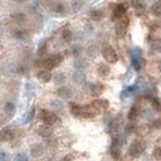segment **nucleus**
Wrapping results in <instances>:
<instances>
[{"label":"nucleus","instance_id":"1","mask_svg":"<svg viewBox=\"0 0 161 161\" xmlns=\"http://www.w3.org/2000/svg\"><path fill=\"white\" fill-rule=\"evenodd\" d=\"M145 147H146V145H145L144 141L136 140V141H134V142L130 145L129 155L131 156V157H139V156L145 151Z\"/></svg>","mask_w":161,"mask_h":161},{"label":"nucleus","instance_id":"2","mask_svg":"<svg viewBox=\"0 0 161 161\" xmlns=\"http://www.w3.org/2000/svg\"><path fill=\"white\" fill-rule=\"evenodd\" d=\"M102 54L103 57H105V59L107 60V62L110 63H115L117 60V53L115 52V49L112 48L111 45H105L102 48Z\"/></svg>","mask_w":161,"mask_h":161},{"label":"nucleus","instance_id":"3","mask_svg":"<svg viewBox=\"0 0 161 161\" xmlns=\"http://www.w3.org/2000/svg\"><path fill=\"white\" fill-rule=\"evenodd\" d=\"M62 59H63V57L60 55V54L50 55V57H48V58H47L44 62H43V65H44L47 69H52V68L57 67V65L62 62Z\"/></svg>","mask_w":161,"mask_h":161},{"label":"nucleus","instance_id":"4","mask_svg":"<svg viewBox=\"0 0 161 161\" xmlns=\"http://www.w3.org/2000/svg\"><path fill=\"white\" fill-rule=\"evenodd\" d=\"M127 27H129V18H121L120 19V22L117 23V25H116V33L118 35H125V33L127 30Z\"/></svg>","mask_w":161,"mask_h":161},{"label":"nucleus","instance_id":"5","mask_svg":"<svg viewBox=\"0 0 161 161\" xmlns=\"http://www.w3.org/2000/svg\"><path fill=\"white\" fill-rule=\"evenodd\" d=\"M39 118L44 120V122H45L47 125H53L54 122L57 121V116L54 115V113L48 112V111H40V113H39Z\"/></svg>","mask_w":161,"mask_h":161},{"label":"nucleus","instance_id":"6","mask_svg":"<svg viewBox=\"0 0 161 161\" xmlns=\"http://www.w3.org/2000/svg\"><path fill=\"white\" fill-rule=\"evenodd\" d=\"M144 59L141 58V54H135V53H132V64H134V68L136 70H140L141 67L144 65Z\"/></svg>","mask_w":161,"mask_h":161},{"label":"nucleus","instance_id":"7","mask_svg":"<svg viewBox=\"0 0 161 161\" xmlns=\"http://www.w3.org/2000/svg\"><path fill=\"white\" fill-rule=\"evenodd\" d=\"M43 151H44L43 145L34 144V145H32V147H30V155L33 157H39V156L43 154Z\"/></svg>","mask_w":161,"mask_h":161},{"label":"nucleus","instance_id":"8","mask_svg":"<svg viewBox=\"0 0 161 161\" xmlns=\"http://www.w3.org/2000/svg\"><path fill=\"white\" fill-rule=\"evenodd\" d=\"M58 94L62 98H69V97H72V89L68 87H62L58 89Z\"/></svg>","mask_w":161,"mask_h":161},{"label":"nucleus","instance_id":"9","mask_svg":"<svg viewBox=\"0 0 161 161\" xmlns=\"http://www.w3.org/2000/svg\"><path fill=\"white\" fill-rule=\"evenodd\" d=\"M93 107L96 108H102V110H106V108L108 107V102L106 101V99H97V101H94L92 103Z\"/></svg>","mask_w":161,"mask_h":161},{"label":"nucleus","instance_id":"10","mask_svg":"<svg viewBox=\"0 0 161 161\" xmlns=\"http://www.w3.org/2000/svg\"><path fill=\"white\" fill-rule=\"evenodd\" d=\"M0 136H1V140H12L14 137V131L10 130V129H5L1 134H0Z\"/></svg>","mask_w":161,"mask_h":161},{"label":"nucleus","instance_id":"11","mask_svg":"<svg viewBox=\"0 0 161 161\" xmlns=\"http://www.w3.org/2000/svg\"><path fill=\"white\" fill-rule=\"evenodd\" d=\"M103 92V86L102 84H94V86L92 87V96H99Z\"/></svg>","mask_w":161,"mask_h":161},{"label":"nucleus","instance_id":"12","mask_svg":"<svg viewBox=\"0 0 161 161\" xmlns=\"http://www.w3.org/2000/svg\"><path fill=\"white\" fill-rule=\"evenodd\" d=\"M125 5H118L115 10V17L116 18H124L125 15Z\"/></svg>","mask_w":161,"mask_h":161},{"label":"nucleus","instance_id":"13","mask_svg":"<svg viewBox=\"0 0 161 161\" xmlns=\"http://www.w3.org/2000/svg\"><path fill=\"white\" fill-rule=\"evenodd\" d=\"M39 134L43 137H49L52 135V130L49 129V127H47V126H42L39 129Z\"/></svg>","mask_w":161,"mask_h":161},{"label":"nucleus","instance_id":"14","mask_svg":"<svg viewBox=\"0 0 161 161\" xmlns=\"http://www.w3.org/2000/svg\"><path fill=\"white\" fill-rule=\"evenodd\" d=\"M139 115V106H134L129 112V120H135Z\"/></svg>","mask_w":161,"mask_h":161},{"label":"nucleus","instance_id":"15","mask_svg":"<svg viewBox=\"0 0 161 161\" xmlns=\"http://www.w3.org/2000/svg\"><path fill=\"white\" fill-rule=\"evenodd\" d=\"M38 77L43 80V82H48V80H50V73L48 70H43V72H40L38 74Z\"/></svg>","mask_w":161,"mask_h":161},{"label":"nucleus","instance_id":"16","mask_svg":"<svg viewBox=\"0 0 161 161\" xmlns=\"http://www.w3.org/2000/svg\"><path fill=\"white\" fill-rule=\"evenodd\" d=\"M152 13L155 14V15H161V1H157V3L154 4Z\"/></svg>","mask_w":161,"mask_h":161},{"label":"nucleus","instance_id":"17","mask_svg":"<svg viewBox=\"0 0 161 161\" xmlns=\"http://www.w3.org/2000/svg\"><path fill=\"white\" fill-rule=\"evenodd\" d=\"M0 161H10V155L5 150H0Z\"/></svg>","mask_w":161,"mask_h":161},{"label":"nucleus","instance_id":"18","mask_svg":"<svg viewBox=\"0 0 161 161\" xmlns=\"http://www.w3.org/2000/svg\"><path fill=\"white\" fill-rule=\"evenodd\" d=\"M14 161H29V159H28L27 154L24 152H19L15 157H14Z\"/></svg>","mask_w":161,"mask_h":161},{"label":"nucleus","instance_id":"19","mask_svg":"<svg viewBox=\"0 0 161 161\" xmlns=\"http://www.w3.org/2000/svg\"><path fill=\"white\" fill-rule=\"evenodd\" d=\"M98 72L101 73L102 75H107L108 72H110V68H108L107 65H105V64H101V65H99V68H98Z\"/></svg>","mask_w":161,"mask_h":161},{"label":"nucleus","instance_id":"20","mask_svg":"<svg viewBox=\"0 0 161 161\" xmlns=\"http://www.w3.org/2000/svg\"><path fill=\"white\" fill-rule=\"evenodd\" d=\"M135 8H136V12H139V14H141V13H144V10H145V5L141 1H137L136 4H135Z\"/></svg>","mask_w":161,"mask_h":161},{"label":"nucleus","instance_id":"21","mask_svg":"<svg viewBox=\"0 0 161 161\" xmlns=\"http://www.w3.org/2000/svg\"><path fill=\"white\" fill-rule=\"evenodd\" d=\"M111 155L113 156V159L115 160H118L120 159V155H121L120 149H111Z\"/></svg>","mask_w":161,"mask_h":161},{"label":"nucleus","instance_id":"22","mask_svg":"<svg viewBox=\"0 0 161 161\" xmlns=\"http://www.w3.org/2000/svg\"><path fill=\"white\" fill-rule=\"evenodd\" d=\"M70 38H72V33H70L69 30H64V32H63V39H64L65 42H69Z\"/></svg>","mask_w":161,"mask_h":161},{"label":"nucleus","instance_id":"23","mask_svg":"<svg viewBox=\"0 0 161 161\" xmlns=\"http://www.w3.org/2000/svg\"><path fill=\"white\" fill-rule=\"evenodd\" d=\"M154 157L155 159H161V146H159V147H156L154 150Z\"/></svg>","mask_w":161,"mask_h":161},{"label":"nucleus","instance_id":"24","mask_svg":"<svg viewBox=\"0 0 161 161\" xmlns=\"http://www.w3.org/2000/svg\"><path fill=\"white\" fill-rule=\"evenodd\" d=\"M151 126L154 127V129H160L161 127V118H157V120H154Z\"/></svg>","mask_w":161,"mask_h":161},{"label":"nucleus","instance_id":"25","mask_svg":"<svg viewBox=\"0 0 161 161\" xmlns=\"http://www.w3.org/2000/svg\"><path fill=\"white\" fill-rule=\"evenodd\" d=\"M135 130H136V126L134 124H129L126 126V132H127V134H131V132H134Z\"/></svg>","mask_w":161,"mask_h":161},{"label":"nucleus","instance_id":"26","mask_svg":"<svg viewBox=\"0 0 161 161\" xmlns=\"http://www.w3.org/2000/svg\"><path fill=\"white\" fill-rule=\"evenodd\" d=\"M152 106L156 108V110H159V111L161 112V103L157 101V99H155V98L152 99Z\"/></svg>","mask_w":161,"mask_h":161},{"label":"nucleus","instance_id":"27","mask_svg":"<svg viewBox=\"0 0 161 161\" xmlns=\"http://www.w3.org/2000/svg\"><path fill=\"white\" fill-rule=\"evenodd\" d=\"M55 82H57V83H62V82H64V75H63V74L55 75Z\"/></svg>","mask_w":161,"mask_h":161},{"label":"nucleus","instance_id":"28","mask_svg":"<svg viewBox=\"0 0 161 161\" xmlns=\"http://www.w3.org/2000/svg\"><path fill=\"white\" fill-rule=\"evenodd\" d=\"M101 15H102L101 13H93V14H92L93 19H99V18H101Z\"/></svg>","mask_w":161,"mask_h":161},{"label":"nucleus","instance_id":"29","mask_svg":"<svg viewBox=\"0 0 161 161\" xmlns=\"http://www.w3.org/2000/svg\"><path fill=\"white\" fill-rule=\"evenodd\" d=\"M60 161H70V157H69V156H65V157H64V159H62Z\"/></svg>","mask_w":161,"mask_h":161},{"label":"nucleus","instance_id":"30","mask_svg":"<svg viewBox=\"0 0 161 161\" xmlns=\"http://www.w3.org/2000/svg\"><path fill=\"white\" fill-rule=\"evenodd\" d=\"M157 68H159V70L161 72V59H160L159 62H157Z\"/></svg>","mask_w":161,"mask_h":161}]
</instances>
